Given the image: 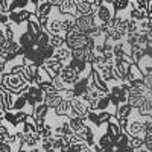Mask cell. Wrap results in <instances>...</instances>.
Returning <instances> with one entry per match:
<instances>
[{
  "label": "cell",
  "instance_id": "19",
  "mask_svg": "<svg viewBox=\"0 0 152 152\" xmlns=\"http://www.w3.org/2000/svg\"><path fill=\"white\" fill-rule=\"evenodd\" d=\"M134 108L129 104H120L116 108V119H129Z\"/></svg>",
  "mask_w": 152,
  "mask_h": 152
},
{
  "label": "cell",
  "instance_id": "23",
  "mask_svg": "<svg viewBox=\"0 0 152 152\" xmlns=\"http://www.w3.org/2000/svg\"><path fill=\"white\" fill-rule=\"evenodd\" d=\"M50 11H52V6H50L47 2H41L40 5L37 6V9H35V14H37L38 17H49Z\"/></svg>",
  "mask_w": 152,
  "mask_h": 152
},
{
  "label": "cell",
  "instance_id": "17",
  "mask_svg": "<svg viewBox=\"0 0 152 152\" xmlns=\"http://www.w3.org/2000/svg\"><path fill=\"white\" fill-rule=\"evenodd\" d=\"M28 93L34 97V100H35L37 104H43L44 102V93H43V90L37 84H29Z\"/></svg>",
  "mask_w": 152,
  "mask_h": 152
},
{
  "label": "cell",
  "instance_id": "8",
  "mask_svg": "<svg viewBox=\"0 0 152 152\" xmlns=\"http://www.w3.org/2000/svg\"><path fill=\"white\" fill-rule=\"evenodd\" d=\"M75 26L79 29V32L85 34L94 26V18L93 15H78L75 18Z\"/></svg>",
  "mask_w": 152,
  "mask_h": 152
},
{
  "label": "cell",
  "instance_id": "3",
  "mask_svg": "<svg viewBox=\"0 0 152 152\" xmlns=\"http://www.w3.org/2000/svg\"><path fill=\"white\" fill-rule=\"evenodd\" d=\"M131 64H132V59H131L129 56L114 58L113 70H114V76H116V79H117V81L125 82L126 75H128V70H129V66H131Z\"/></svg>",
  "mask_w": 152,
  "mask_h": 152
},
{
  "label": "cell",
  "instance_id": "38",
  "mask_svg": "<svg viewBox=\"0 0 152 152\" xmlns=\"http://www.w3.org/2000/svg\"><path fill=\"white\" fill-rule=\"evenodd\" d=\"M0 152H12V148L8 143H0Z\"/></svg>",
  "mask_w": 152,
  "mask_h": 152
},
{
  "label": "cell",
  "instance_id": "44",
  "mask_svg": "<svg viewBox=\"0 0 152 152\" xmlns=\"http://www.w3.org/2000/svg\"><path fill=\"white\" fill-rule=\"evenodd\" d=\"M134 2H140V0H134Z\"/></svg>",
  "mask_w": 152,
  "mask_h": 152
},
{
  "label": "cell",
  "instance_id": "31",
  "mask_svg": "<svg viewBox=\"0 0 152 152\" xmlns=\"http://www.w3.org/2000/svg\"><path fill=\"white\" fill-rule=\"evenodd\" d=\"M138 32V21L128 18V23H126V34H135Z\"/></svg>",
  "mask_w": 152,
  "mask_h": 152
},
{
  "label": "cell",
  "instance_id": "26",
  "mask_svg": "<svg viewBox=\"0 0 152 152\" xmlns=\"http://www.w3.org/2000/svg\"><path fill=\"white\" fill-rule=\"evenodd\" d=\"M53 143H55V137H47V138H41L40 142V149H43L44 152L49 149H53Z\"/></svg>",
  "mask_w": 152,
  "mask_h": 152
},
{
  "label": "cell",
  "instance_id": "28",
  "mask_svg": "<svg viewBox=\"0 0 152 152\" xmlns=\"http://www.w3.org/2000/svg\"><path fill=\"white\" fill-rule=\"evenodd\" d=\"M128 140H129V135L126 134V132H123V131H122V134L119 135L117 140L114 142V145H116L119 149H122V148H126V146H128Z\"/></svg>",
  "mask_w": 152,
  "mask_h": 152
},
{
  "label": "cell",
  "instance_id": "13",
  "mask_svg": "<svg viewBox=\"0 0 152 152\" xmlns=\"http://www.w3.org/2000/svg\"><path fill=\"white\" fill-rule=\"evenodd\" d=\"M53 113L58 117H70V100H61L53 108Z\"/></svg>",
  "mask_w": 152,
  "mask_h": 152
},
{
  "label": "cell",
  "instance_id": "6",
  "mask_svg": "<svg viewBox=\"0 0 152 152\" xmlns=\"http://www.w3.org/2000/svg\"><path fill=\"white\" fill-rule=\"evenodd\" d=\"M90 111L88 110V105L79 97H73L70 100V117H82L87 116V113Z\"/></svg>",
  "mask_w": 152,
  "mask_h": 152
},
{
  "label": "cell",
  "instance_id": "2",
  "mask_svg": "<svg viewBox=\"0 0 152 152\" xmlns=\"http://www.w3.org/2000/svg\"><path fill=\"white\" fill-rule=\"evenodd\" d=\"M116 17V9H114V5L113 3H108V2H102V5H99L96 12L93 14V18H94V26L97 28H102L105 23H108L110 20H113Z\"/></svg>",
  "mask_w": 152,
  "mask_h": 152
},
{
  "label": "cell",
  "instance_id": "20",
  "mask_svg": "<svg viewBox=\"0 0 152 152\" xmlns=\"http://www.w3.org/2000/svg\"><path fill=\"white\" fill-rule=\"evenodd\" d=\"M75 18H76V17L69 15V14H61V29H62V32H64V34H66L70 28L75 26Z\"/></svg>",
  "mask_w": 152,
  "mask_h": 152
},
{
  "label": "cell",
  "instance_id": "30",
  "mask_svg": "<svg viewBox=\"0 0 152 152\" xmlns=\"http://www.w3.org/2000/svg\"><path fill=\"white\" fill-rule=\"evenodd\" d=\"M14 113H15V120H17L18 128H20V126H21L24 122H26V120L29 119V116H31V114L24 113V111H14ZM18 128H17V129H18Z\"/></svg>",
  "mask_w": 152,
  "mask_h": 152
},
{
  "label": "cell",
  "instance_id": "42",
  "mask_svg": "<svg viewBox=\"0 0 152 152\" xmlns=\"http://www.w3.org/2000/svg\"><path fill=\"white\" fill-rule=\"evenodd\" d=\"M148 21H151L152 23V12H151V14H148V18H146Z\"/></svg>",
  "mask_w": 152,
  "mask_h": 152
},
{
  "label": "cell",
  "instance_id": "18",
  "mask_svg": "<svg viewBox=\"0 0 152 152\" xmlns=\"http://www.w3.org/2000/svg\"><path fill=\"white\" fill-rule=\"evenodd\" d=\"M41 142V137L38 135V132H34V134H24V143L23 146L26 149H32V148H37Z\"/></svg>",
  "mask_w": 152,
  "mask_h": 152
},
{
  "label": "cell",
  "instance_id": "11",
  "mask_svg": "<svg viewBox=\"0 0 152 152\" xmlns=\"http://www.w3.org/2000/svg\"><path fill=\"white\" fill-rule=\"evenodd\" d=\"M53 58L58 59V61H61L64 66H67V62L72 58V50L66 44H62V46H59V47H56L53 50Z\"/></svg>",
  "mask_w": 152,
  "mask_h": 152
},
{
  "label": "cell",
  "instance_id": "37",
  "mask_svg": "<svg viewBox=\"0 0 152 152\" xmlns=\"http://www.w3.org/2000/svg\"><path fill=\"white\" fill-rule=\"evenodd\" d=\"M9 23V18H8V14H0V26H5V24Z\"/></svg>",
  "mask_w": 152,
  "mask_h": 152
},
{
  "label": "cell",
  "instance_id": "36",
  "mask_svg": "<svg viewBox=\"0 0 152 152\" xmlns=\"http://www.w3.org/2000/svg\"><path fill=\"white\" fill-rule=\"evenodd\" d=\"M37 17H38V15H37ZM38 21H40L43 31H46V29H47V23H49V17H38Z\"/></svg>",
  "mask_w": 152,
  "mask_h": 152
},
{
  "label": "cell",
  "instance_id": "4",
  "mask_svg": "<svg viewBox=\"0 0 152 152\" xmlns=\"http://www.w3.org/2000/svg\"><path fill=\"white\" fill-rule=\"evenodd\" d=\"M59 78H61V81H62V82H64V85L67 87V90H72L73 85H75L76 82H78L79 75H78V72L73 70L72 67L64 66V67L61 69V72H59Z\"/></svg>",
  "mask_w": 152,
  "mask_h": 152
},
{
  "label": "cell",
  "instance_id": "33",
  "mask_svg": "<svg viewBox=\"0 0 152 152\" xmlns=\"http://www.w3.org/2000/svg\"><path fill=\"white\" fill-rule=\"evenodd\" d=\"M11 131L6 128V126L2 123L0 125V143H5V140H6V137H8V134H9Z\"/></svg>",
  "mask_w": 152,
  "mask_h": 152
},
{
  "label": "cell",
  "instance_id": "14",
  "mask_svg": "<svg viewBox=\"0 0 152 152\" xmlns=\"http://www.w3.org/2000/svg\"><path fill=\"white\" fill-rule=\"evenodd\" d=\"M61 93L56 90V91H52V93H46L44 94V104L50 108V110H53L59 102H61Z\"/></svg>",
  "mask_w": 152,
  "mask_h": 152
},
{
  "label": "cell",
  "instance_id": "7",
  "mask_svg": "<svg viewBox=\"0 0 152 152\" xmlns=\"http://www.w3.org/2000/svg\"><path fill=\"white\" fill-rule=\"evenodd\" d=\"M62 67H64V64H62L61 61L55 59V58L46 59L44 64H43V69L46 70V73L49 75L50 79H53V78H56V76H59V72H61Z\"/></svg>",
  "mask_w": 152,
  "mask_h": 152
},
{
  "label": "cell",
  "instance_id": "1",
  "mask_svg": "<svg viewBox=\"0 0 152 152\" xmlns=\"http://www.w3.org/2000/svg\"><path fill=\"white\" fill-rule=\"evenodd\" d=\"M0 85L6 91L14 93L17 96L26 93L29 88V84L23 79L21 75H12V73H6V72H2V75H0Z\"/></svg>",
  "mask_w": 152,
  "mask_h": 152
},
{
  "label": "cell",
  "instance_id": "12",
  "mask_svg": "<svg viewBox=\"0 0 152 152\" xmlns=\"http://www.w3.org/2000/svg\"><path fill=\"white\" fill-rule=\"evenodd\" d=\"M49 114H50V108L43 102V104H37V105L34 107L31 116H32L34 119H47Z\"/></svg>",
  "mask_w": 152,
  "mask_h": 152
},
{
  "label": "cell",
  "instance_id": "32",
  "mask_svg": "<svg viewBox=\"0 0 152 152\" xmlns=\"http://www.w3.org/2000/svg\"><path fill=\"white\" fill-rule=\"evenodd\" d=\"M97 117H99V123L100 125H105L113 117V114L108 113V111H97Z\"/></svg>",
  "mask_w": 152,
  "mask_h": 152
},
{
  "label": "cell",
  "instance_id": "25",
  "mask_svg": "<svg viewBox=\"0 0 152 152\" xmlns=\"http://www.w3.org/2000/svg\"><path fill=\"white\" fill-rule=\"evenodd\" d=\"M129 18L140 21V20H146L148 18V12L140 11V9H129Z\"/></svg>",
  "mask_w": 152,
  "mask_h": 152
},
{
  "label": "cell",
  "instance_id": "16",
  "mask_svg": "<svg viewBox=\"0 0 152 152\" xmlns=\"http://www.w3.org/2000/svg\"><path fill=\"white\" fill-rule=\"evenodd\" d=\"M143 78H145V75L140 72V69L137 67L135 62H132V64L129 66V70H128V75H126L125 82H132L135 79H143Z\"/></svg>",
  "mask_w": 152,
  "mask_h": 152
},
{
  "label": "cell",
  "instance_id": "29",
  "mask_svg": "<svg viewBox=\"0 0 152 152\" xmlns=\"http://www.w3.org/2000/svg\"><path fill=\"white\" fill-rule=\"evenodd\" d=\"M114 9L116 12H123L129 9V0H116L114 2Z\"/></svg>",
  "mask_w": 152,
  "mask_h": 152
},
{
  "label": "cell",
  "instance_id": "41",
  "mask_svg": "<svg viewBox=\"0 0 152 152\" xmlns=\"http://www.w3.org/2000/svg\"><path fill=\"white\" fill-rule=\"evenodd\" d=\"M134 152H149V151H148V149H146V148L143 146V148H138V149H134Z\"/></svg>",
  "mask_w": 152,
  "mask_h": 152
},
{
  "label": "cell",
  "instance_id": "43",
  "mask_svg": "<svg viewBox=\"0 0 152 152\" xmlns=\"http://www.w3.org/2000/svg\"><path fill=\"white\" fill-rule=\"evenodd\" d=\"M38 2H40V3H41V2H47V0H38Z\"/></svg>",
  "mask_w": 152,
  "mask_h": 152
},
{
  "label": "cell",
  "instance_id": "9",
  "mask_svg": "<svg viewBox=\"0 0 152 152\" xmlns=\"http://www.w3.org/2000/svg\"><path fill=\"white\" fill-rule=\"evenodd\" d=\"M105 132L113 138L114 142L119 138V135L122 134V129H120V126H119V122L116 119V116H113L107 123H105Z\"/></svg>",
  "mask_w": 152,
  "mask_h": 152
},
{
  "label": "cell",
  "instance_id": "5",
  "mask_svg": "<svg viewBox=\"0 0 152 152\" xmlns=\"http://www.w3.org/2000/svg\"><path fill=\"white\" fill-rule=\"evenodd\" d=\"M107 85H108V91H107L108 94H111L113 97H116L119 104H126L128 93L122 88L120 81H110V82H107Z\"/></svg>",
  "mask_w": 152,
  "mask_h": 152
},
{
  "label": "cell",
  "instance_id": "15",
  "mask_svg": "<svg viewBox=\"0 0 152 152\" xmlns=\"http://www.w3.org/2000/svg\"><path fill=\"white\" fill-rule=\"evenodd\" d=\"M61 14H69V15H73V17H78V11H76V6H75V2L73 0H64V3L61 6H58Z\"/></svg>",
  "mask_w": 152,
  "mask_h": 152
},
{
  "label": "cell",
  "instance_id": "34",
  "mask_svg": "<svg viewBox=\"0 0 152 152\" xmlns=\"http://www.w3.org/2000/svg\"><path fill=\"white\" fill-rule=\"evenodd\" d=\"M9 3H11V0H0V14H8Z\"/></svg>",
  "mask_w": 152,
  "mask_h": 152
},
{
  "label": "cell",
  "instance_id": "39",
  "mask_svg": "<svg viewBox=\"0 0 152 152\" xmlns=\"http://www.w3.org/2000/svg\"><path fill=\"white\" fill-rule=\"evenodd\" d=\"M47 3L50 5V6H61L62 3H64V0H47Z\"/></svg>",
  "mask_w": 152,
  "mask_h": 152
},
{
  "label": "cell",
  "instance_id": "27",
  "mask_svg": "<svg viewBox=\"0 0 152 152\" xmlns=\"http://www.w3.org/2000/svg\"><path fill=\"white\" fill-rule=\"evenodd\" d=\"M128 146L132 149H138V148H143L145 146V140L143 137H129L128 140Z\"/></svg>",
  "mask_w": 152,
  "mask_h": 152
},
{
  "label": "cell",
  "instance_id": "40",
  "mask_svg": "<svg viewBox=\"0 0 152 152\" xmlns=\"http://www.w3.org/2000/svg\"><path fill=\"white\" fill-rule=\"evenodd\" d=\"M152 12V0H148V14Z\"/></svg>",
  "mask_w": 152,
  "mask_h": 152
},
{
  "label": "cell",
  "instance_id": "24",
  "mask_svg": "<svg viewBox=\"0 0 152 152\" xmlns=\"http://www.w3.org/2000/svg\"><path fill=\"white\" fill-rule=\"evenodd\" d=\"M38 132V135H40L41 138H47V137H53V128H52V125L50 123H44V126L41 129H38L37 131Z\"/></svg>",
  "mask_w": 152,
  "mask_h": 152
},
{
  "label": "cell",
  "instance_id": "21",
  "mask_svg": "<svg viewBox=\"0 0 152 152\" xmlns=\"http://www.w3.org/2000/svg\"><path fill=\"white\" fill-rule=\"evenodd\" d=\"M49 44L53 49H56L62 44H66V37L59 34H49Z\"/></svg>",
  "mask_w": 152,
  "mask_h": 152
},
{
  "label": "cell",
  "instance_id": "35",
  "mask_svg": "<svg viewBox=\"0 0 152 152\" xmlns=\"http://www.w3.org/2000/svg\"><path fill=\"white\" fill-rule=\"evenodd\" d=\"M72 58L84 61V49H75V50H72Z\"/></svg>",
  "mask_w": 152,
  "mask_h": 152
},
{
  "label": "cell",
  "instance_id": "22",
  "mask_svg": "<svg viewBox=\"0 0 152 152\" xmlns=\"http://www.w3.org/2000/svg\"><path fill=\"white\" fill-rule=\"evenodd\" d=\"M18 129H20L23 134H34V132H37V126H35V123H34L32 116H29V119L24 122Z\"/></svg>",
  "mask_w": 152,
  "mask_h": 152
},
{
  "label": "cell",
  "instance_id": "10",
  "mask_svg": "<svg viewBox=\"0 0 152 152\" xmlns=\"http://www.w3.org/2000/svg\"><path fill=\"white\" fill-rule=\"evenodd\" d=\"M38 70H40V67L35 66V64H24L23 66V72H21L23 79L26 81L28 84H34L35 79H37Z\"/></svg>",
  "mask_w": 152,
  "mask_h": 152
}]
</instances>
